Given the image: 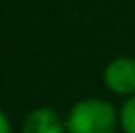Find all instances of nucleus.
Returning <instances> with one entry per match:
<instances>
[{
  "label": "nucleus",
  "instance_id": "1",
  "mask_svg": "<svg viewBox=\"0 0 135 133\" xmlns=\"http://www.w3.org/2000/svg\"><path fill=\"white\" fill-rule=\"evenodd\" d=\"M67 133H114L118 114L110 102L86 98L76 102L67 116Z\"/></svg>",
  "mask_w": 135,
  "mask_h": 133
},
{
  "label": "nucleus",
  "instance_id": "2",
  "mask_svg": "<svg viewBox=\"0 0 135 133\" xmlns=\"http://www.w3.org/2000/svg\"><path fill=\"white\" fill-rule=\"evenodd\" d=\"M104 84L115 94L135 92V57H118L104 68Z\"/></svg>",
  "mask_w": 135,
  "mask_h": 133
},
{
  "label": "nucleus",
  "instance_id": "3",
  "mask_svg": "<svg viewBox=\"0 0 135 133\" xmlns=\"http://www.w3.org/2000/svg\"><path fill=\"white\" fill-rule=\"evenodd\" d=\"M67 125L51 108H35L26 116L22 133H65Z\"/></svg>",
  "mask_w": 135,
  "mask_h": 133
},
{
  "label": "nucleus",
  "instance_id": "4",
  "mask_svg": "<svg viewBox=\"0 0 135 133\" xmlns=\"http://www.w3.org/2000/svg\"><path fill=\"white\" fill-rule=\"evenodd\" d=\"M119 125L123 133H135V94L125 100L119 110Z\"/></svg>",
  "mask_w": 135,
  "mask_h": 133
},
{
  "label": "nucleus",
  "instance_id": "5",
  "mask_svg": "<svg viewBox=\"0 0 135 133\" xmlns=\"http://www.w3.org/2000/svg\"><path fill=\"white\" fill-rule=\"evenodd\" d=\"M0 133H12V127H10V120L8 116L0 110Z\"/></svg>",
  "mask_w": 135,
  "mask_h": 133
}]
</instances>
